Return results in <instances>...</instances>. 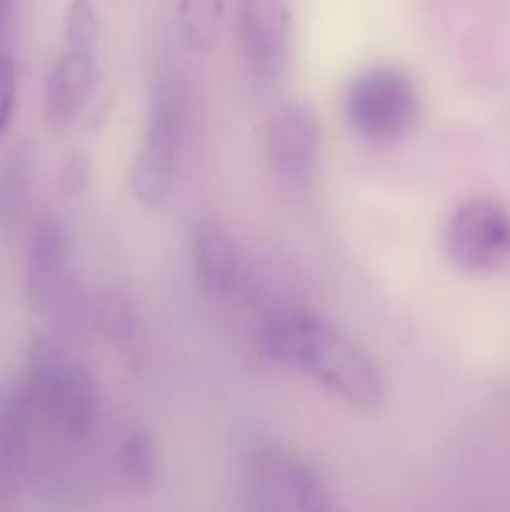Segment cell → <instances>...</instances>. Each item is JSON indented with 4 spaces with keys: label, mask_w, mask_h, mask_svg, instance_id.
<instances>
[{
    "label": "cell",
    "mask_w": 510,
    "mask_h": 512,
    "mask_svg": "<svg viewBox=\"0 0 510 512\" xmlns=\"http://www.w3.org/2000/svg\"><path fill=\"white\" fill-rule=\"evenodd\" d=\"M263 355L275 365L310 375L360 413H375L385 400V380L375 360L350 335L303 310H275L260 330Z\"/></svg>",
    "instance_id": "6da1fadb"
},
{
    "label": "cell",
    "mask_w": 510,
    "mask_h": 512,
    "mask_svg": "<svg viewBox=\"0 0 510 512\" xmlns=\"http://www.w3.org/2000/svg\"><path fill=\"white\" fill-rule=\"evenodd\" d=\"M30 415L45 420L70 440H80L95 428L100 415V390L93 375L78 363H68L50 340L38 338L30 348L25 383L20 385Z\"/></svg>",
    "instance_id": "7a4b0ae2"
},
{
    "label": "cell",
    "mask_w": 510,
    "mask_h": 512,
    "mask_svg": "<svg viewBox=\"0 0 510 512\" xmlns=\"http://www.w3.org/2000/svg\"><path fill=\"white\" fill-rule=\"evenodd\" d=\"M348 125L370 143H395L418 115V90L400 68L378 65L350 80L345 90Z\"/></svg>",
    "instance_id": "3957f363"
},
{
    "label": "cell",
    "mask_w": 510,
    "mask_h": 512,
    "mask_svg": "<svg viewBox=\"0 0 510 512\" xmlns=\"http://www.w3.org/2000/svg\"><path fill=\"white\" fill-rule=\"evenodd\" d=\"M180 110L173 90L160 85L150 100L148 128L128 168L130 193L145 208L160 210L170 200L178 175Z\"/></svg>",
    "instance_id": "277c9868"
},
{
    "label": "cell",
    "mask_w": 510,
    "mask_h": 512,
    "mask_svg": "<svg viewBox=\"0 0 510 512\" xmlns=\"http://www.w3.org/2000/svg\"><path fill=\"white\" fill-rule=\"evenodd\" d=\"M445 253L468 275H493L510 265V210L488 198L460 205L445 228Z\"/></svg>",
    "instance_id": "5b68a950"
},
{
    "label": "cell",
    "mask_w": 510,
    "mask_h": 512,
    "mask_svg": "<svg viewBox=\"0 0 510 512\" xmlns=\"http://www.w3.org/2000/svg\"><path fill=\"white\" fill-rule=\"evenodd\" d=\"M320 153L318 115L308 105H288L268 130V158L273 175L288 193L308 195Z\"/></svg>",
    "instance_id": "8992f818"
},
{
    "label": "cell",
    "mask_w": 510,
    "mask_h": 512,
    "mask_svg": "<svg viewBox=\"0 0 510 512\" xmlns=\"http://www.w3.org/2000/svg\"><path fill=\"white\" fill-rule=\"evenodd\" d=\"M238 38L253 75L278 80L290 48L288 0H238Z\"/></svg>",
    "instance_id": "52a82bcc"
},
{
    "label": "cell",
    "mask_w": 510,
    "mask_h": 512,
    "mask_svg": "<svg viewBox=\"0 0 510 512\" xmlns=\"http://www.w3.org/2000/svg\"><path fill=\"white\" fill-rule=\"evenodd\" d=\"M70 238L58 215L38 220L25 250V300L33 313H48L63 298Z\"/></svg>",
    "instance_id": "ba28073f"
},
{
    "label": "cell",
    "mask_w": 510,
    "mask_h": 512,
    "mask_svg": "<svg viewBox=\"0 0 510 512\" xmlns=\"http://www.w3.org/2000/svg\"><path fill=\"white\" fill-rule=\"evenodd\" d=\"M33 415L23 390L0 385V512H18L30 460Z\"/></svg>",
    "instance_id": "9c48e42d"
},
{
    "label": "cell",
    "mask_w": 510,
    "mask_h": 512,
    "mask_svg": "<svg viewBox=\"0 0 510 512\" xmlns=\"http://www.w3.org/2000/svg\"><path fill=\"white\" fill-rule=\"evenodd\" d=\"M95 85L93 55L68 48L45 80V118L53 130H63L80 115Z\"/></svg>",
    "instance_id": "30bf717a"
},
{
    "label": "cell",
    "mask_w": 510,
    "mask_h": 512,
    "mask_svg": "<svg viewBox=\"0 0 510 512\" xmlns=\"http://www.w3.org/2000/svg\"><path fill=\"white\" fill-rule=\"evenodd\" d=\"M193 263L210 293L233 295L243 278V258L233 235L215 220H200L193 230Z\"/></svg>",
    "instance_id": "8fae6325"
},
{
    "label": "cell",
    "mask_w": 510,
    "mask_h": 512,
    "mask_svg": "<svg viewBox=\"0 0 510 512\" xmlns=\"http://www.w3.org/2000/svg\"><path fill=\"white\" fill-rule=\"evenodd\" d=\"M33 183V155L28 145H20L0 165V223H15L30 200Z\"/></svg>",
    "instance_id": "7c38bea8"
},
{
    "label": "cell",
    "mask_w": 510,
    "mask_h": 512,
    "mask_svg": "<svg viewBox=\"0 0 510 512\" xmlns=\"http://www.w3.org/2000/svg\"><path fill=\"white\" fill-rule=\"evenodd\" d=\"M225 0H178V25L185 45L195 53H208L223 23Z\"/></svg>",
    "instance_id": "4fadbf2b"
},
{
    "label": "cell",
    "mask_w": 510,
    "mask_h": 512,
    "mask_svg": "<svg viewBox=\"0 0 510 512\" xmlns=\"http://www.w3.org/2000/svg\"><path fill=\"white\" fill-rule=\"evenodd\" d=\"M118 470L133 488H148L158 470V448L148 430L135 428L118 448Z\"/></svg>",
    "instance_id": "5bb4252c"
},
{
    "label": "cell",
    "mask_w": 510,
    "mask_h": 512,
    "mask_svg": "<svg viewBox=\"0 0 510 512\" xmlns=\"http://www.w3.org/2000/svg\"><path fill=\"white\" fill-rule=\"evenodd\" d=\"M93 320L103 338H108L113 345H128L138 330L135 305L120 290H105L100 295L93 308Z\"/></svg>",
    "instance_id": "9a60e30c"
},
{
    "label": "cell",
    "mask_w": 510,
    "mask_h": 512,
    "mask_svg": "<svg viewBox=\"0 0 510 512\" xmlns=\"http://www.w3.org/2000/svg\"><path fill=\"white\" fill-rule=\"evenodd\" d=\"M293 485L298 512H345L333 498L328 485L303 460L293 458Z\"/></svg>",
    "instance_id": "2e32d148"
},
{
    "label": "cell",
    "mask_w": 510,
    "mask_h": 512,
    "mask_svg": "<svg viewBox=\"0 0 510 512\" xmlns=\"http://www.w3.org/2000/svg\"><path fill=\"white\" fill-rule=\"evenodd\" d=\"M65 35H68V48L80 53H95L98 45V15L90 0H70L68 13H65Z\"/></svg>",
    "instance_id": "e0dca14e"
},
{
    "label": "cell",
    "mask_w": 510,
    "mask_h": 512,
    "mask_svg": "<svg viewBox=\"0 0 510 512\" xmlns=\"http://www.w3.org/2000/svg\"><path fill=\"white\" fill-rule=\"evenodd\" d=\"M15 100H18V68L8 53H0V138L13 120Z\"/></svg>",
    "instance_id": "ac0fdd59"
},
{
    "label": "cell",
    "mask_w": 510,
    "mask_h": 512,
    "mask_svg": "<svg viewBox=\"0 0 510 512\" xmlns=\"http://www.w3.org/2000/svg\"><path fill=\"white\" fill-rule=\"evenodd\" d=\"M90 180V160L83 150H73L60 170V188L65 195H78Z\"/></svg>",
    "instance_id": "d6986e66"
},
{
    "label": "cell",
    "mask_w": 510,
    "mask_h": 512,
    "mask_svg": "<svg viewBox=\"0 0 510 512\" xmlns=\"http://www.w3.org/2000/svg\"><path fill=\"white\" fill-rule=\"evenodd\" d=\"M18 3L20 0H0V45L8 38V33L13 30L15 15H18ZM3 53V50H0Z\"/></svg>",
    "instance_id": "ffe728a7"
}]
</instances>
